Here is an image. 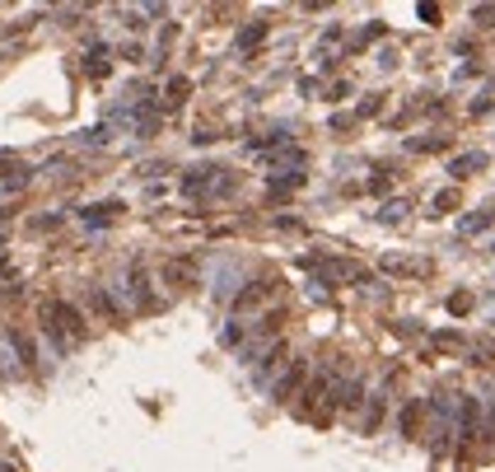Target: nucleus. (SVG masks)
Segmentation results:
<instances>
[{
	"label": "nucleus",
	"mask_w": 495,
	"mask_h": 472,
	"mask_svg": "<svg viewBox=\"0 0 495 472\" xmlns=\"http://www.w3.org/2000/svg\"><path fill=\"white\" fill-rule=\"evenodd\" d=\"M449 309H453V314H467V309H472V295H453Z\"/></svg>",
	"instance_id": "nucleus-9"
},
{
	"label": "nucleus",
	"mask_w": 495,
	"mask_h": 472,
	"mask_svg": "<svg viewBox=\"0 0 495 472\" xmlns=\"http://www.w3.org/2000/svg\"><path fill=\"white\" fill-rule=\"evenodd\" d=\"M10 341H14V351H19L23 365H33V360H38V346L28 341V332H23V327H10Z\"/></svg>",
	"instance_id": "nucleus-3"
},
{
	"label": "nucleus",
	"mask_w": 495,
	"mask_h": 472,
	"mask_svg": "<svg viewBox=\"0 0 495 472\" xmlns=\"http://www.w3.org/2000/svg\"><path fill=\"white\" fill-rule=\"evenodd\" d=\"M43 323H47V332L66 346V337H79L84 332V318H79V309L75 304H66V300H52V304H43Z\"/></svg>",
	"instance_id": "nucleus-1"
},
{
	"label": "nucleus",
	"mask_w": 495,
	"mask_h": 472,
	"mask_svg": "<svg viewBox=\"0 0 495 472\" xmlns=\"http://www.w3.org/2000/svg\"><path fill=\"white\" fill-rule=\"evenodd\" d=\"M267 290H271V285H267V281H252V285H248V290H243V295H238V300H234V304H238V309H252V304H257V300H262V295H267Z\"/></svg>",
	"instance_id": "nucleus-4"
},
{
	"label": "nucleus",
	"mask_w": 495,
	"mask_h": 472,
	"mask_svg": "<svg viewBox=\"0 0 495 472\" xmlns=\"http://www.w3.org/2000/svg\"><path fill=\"white\" fill-rule=\"evenodd\" d=\"M94 309H99L103 318H117V304L108 300V295H103V290H94Z\"/></svg>",
	"instance_id": "nucleus-6"
},
{
	"label": "nucleus",
	"mask_w": 495,
	"mask_h": 472,
	"mask_svg": "<svg viewBox=\"0 0 495 472\" xmlns=\"http://www.w3.org/2000/svg\"><path fill=\"white\" fill-rule=\"evenodd\" d=\"M0 472H14V468H5V463H0Z\"/></svg>",
	"instance_id": "nucleus-11"
},
{
	"label": "nucleus",
	"mask_w": 495,
	"mask_h": 472,
	"mask_svg": "<svg viewBox=\"0 0 495 472\" xmlns=\"http://www.w3.org/2000/svg\"><path fill=\"white\" fill-rule=\"evenodd\" d=\"M262 33H267V28H262V23H257V28H248V33H243V38H238V43H243V47H252V43H257V38H262Z\"/></svg>",
	"instance_id": "nucleus-10"
},
{
	"label": "nucleus",
	"mask_w": 495,
	"mask_h": 472,
	"mask_svg": "<svg viewBox=\"0 0 495 472\" xmlns=\"http://www.w3.org/2000/svg\"><path fill=\"white\" fill-rule=\"evenodd\" d=\"M299 383H304V360H294L290 374H285V379L276 383V397H281V402H290V397L299 393Z\"/></svg>",
	"instance_id": "nucleus-2"
},
{
	"label": "nucleus",
	"mask_w": 495,
	"mask_h": 472,
	"mask_svg": "<svg viewBox=\"0 0 495 472\" xmlns=\"http://www.w3.org/2000/svg\"><path fill=\"white\" fill-rule=\"evenodd\" d=\"M421 412H426L421 402H411V407L402 412V430H406V435H416V426H421Z\"/></svg>",
	"instance_id": "nucleus-5"
},
{
	"label": "nucleus",
	"mask_w": 495,
	"mask_h": 472,
	"mask_svg": "<svg viewBox=\"0 0 495 472\" xmlns=\"http://www.w3.org/2000/svg\"><path fill=\"white\" fill-rule=\"evenodd\" d=\"M187 94H191V84H187V79H173V84H169V103H182Z\"/></svg>",
	"instance_id": "nucleus-8"
},
{
	"label": "nucleus",
	"mask_w": 495,
	"mask_h": 472,
	"mask_svg": "<svg viewBox=\"0 0 495 472\" xmlns=\"http://www.w3.org/2000/svg\"><path fill=\"white\" fill-rule=\"evenodd\" d=\"M472 169H482V155H467V159H458V164H453V173H458V178H467Z\"/></svg>",
	"instance_id": "nucleus-7"
}]
</instances>
